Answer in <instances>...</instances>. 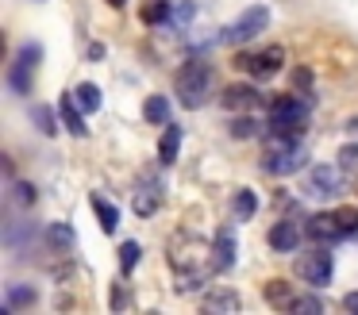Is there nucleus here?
<instances>
[{"label": "nucleus", "instance_id": "obj_18", "mask_svg": "<svg viewBox=\"0 0 358 315\" xmlns=\"http://www.w3.org/2000/svg\"><path fill=\"white\" fill-rule=\"evenodd\" d=\"M143 119H147V123H166V119H170V100H166V96H150L147 104H143Z\"/></svg>", "mask_w": 358, "mask_h": 315}, {"label": "nucleus", "instance_id": "obj_26", "mask_svg": "<svg viewBox=\"0 0 358 315\" xmlns=\"http://www.w3.org/2000/svg\"><path fill=\"white\" fill-rule=\"evenodd\" d=\"M31 119L39 123V131H43V135H58V127H55V115H50V108H39V104H35V108H31Z\"/></svg>", "mask_w": 358, "mask_h": 315}, {"label": "nucleus", "instance_id": "obj_17", "mask_svg": "<svg viewBox=\"0 0 358 315\" xmlns=\"http://www.w3.org/2000/svg\"><path fill=\"white\" fill-rule=\"evenodd\" d=\"M31 304H35V288H27V284H8V296H4V307H8V312L31 307Z\"/></svg>", "mask_w": 358, "mask_h": 315}, {"label": "nucleus", "instance_id": "obj_12", "mask_svg": "<svg viewBox=\"0 0 358 315\" xmlns=\"http://www.w3.org/2000/svg\"><path fill=\"white\" fill-rule=\"evenodd\" d=\"M212 265H216V273H227V269L235 265V235H231V227H224L216 235V254H212Z\"/></svg>", "mask_w": 358, "mask_h": 315}, {"label": "nucleus", "instance_id": "obj_5", "mask_svg": "<svg viewBox=\"0 0 358 315\" xmlns=\"http://www.w3.org/2000/svg\"><path fill=\"white\" fill-rule=\"evenodd\" d=\"M266 23H270V8L255 4V8H247L243 15H235V20L227 23L224 31H220V43H227V46H239V43H247V38L262 35V31H266Z\"/></svg>", "mask_w": 358, "mask_h": 315}, {"label": "nucleus", "instance_id": "obj_28", "mask_svg": "<svg viewBox=\"0 0 358 315\" xmlns=\"http://www.w3.org/2000/svg\"><path fill=\"white\" fill-rule=\"evenodd\" d=\"M289 312H296V315H304V312H324V300H316V296H301V300H293V307Z\"/></svg>", "mask_w": 358, "mask_h": 315}, {"label": "nucleus", "instance_id": "obj_9", "mask_svg": "<svg viewBox=\"0 0 358 315\" xmlns=\"http://www.w3.org/2000/svg\"><path fill=\"white\" fill-rule=\"evenodd\" d=\"M296 269H301L304 281L320 288V284H331V269L335 265H331V254H327V250H316V254H308V258H301V265H296Z\"/></svg>", "mask_w": 358, "mask_h": 315}, {"label": "nucleus", "instance_id": "obj_1", "mask_svg": "<svg viewBox=\"0 0 358 315\" xmlns=\"http://www.w3.org/2000/svg\"><path fill=\"white\" fill-rule=\"evenodd\" d=\"M304 161H308V146L293 135H273L262 154V169L270 177H293L304 169Z\"/></svg>", "mask_w": 358, "mask_h": 315}, {"label": "nucleus", "instance_id": "obj_27", "mask_svg": "<svg viewBox=\"0 0 358 315\" xmlns=\"http://www.w3.org/2000/svg\"><path fill=\"white\" fill-rule=\"evenodd\" d=\"M135 261H139V242H124V250H120V269H124V273H131Z\"/></svg>", "mask_w": 358, "mask_h": 315}, {"label": "nucleus", "instance_id": "obj_33", "mask_svg": "<svg viewBox=\"0 0 358 315\" xmlns=\"http://www.w3.org/2000/svg\"><path fill=\"white\" fill-rule=\"evenodd\" d=\"M293 81H296V85H301V89H304V85H312V73H304V69H301V73H296Z\"/></svg>", "mask_w": 358, "mask_h": 315}, {"label": "nucleus", "instance_id": "obj_30", "mask_svg": "<svg viewBox=\"0 0 358 315\" xmlns=\"http://www.w3.org/2000/svg\"><path fill=\"white\" fill-rule=\"evenodd\" d=\"M16 200H20L24 207H31V204H35V184H24V181H20V184H16Z\"/></svg>", "mask_w": 358, "mask_h": 315}, {"label": "nucleus", "instance_id": "obj_34", "mask_svg": "<svg viewBox=\"0 0 358 315\" xmlns=\"http://www.w3.org/2000/svg\"><path fill=\"white\" fill-rule=\"evenodd\" d=\"M108 4H112V8H124V4H127V0H108Z\"/></svg>", "mask_w": 358, "mask_h": 315}, {"label": "nucleus", "instance_id": "obj_14", "mask_svg": "<svg viewBox=\"0 0 358 315\" xmlns=\"http://www.w3.org/2000/svg\"><path fill=\"white\" fill-rule=\"evenodd\" d=\"M178 146H181V127L178 123H166V135H162V142H158V161H162V166L178 161Z\"/></svg>", "mask_w": 358, "mask_h": 315}, {"label": "nucleus", "instance_id": "obj_19", "mask_svg": "<svg viewBox=\"0 0 358 315\" xmlns=\"http://www.w3.org/2000/svg\"><path fill=\"white\" fill-rule=\"evenodd\" d=\"M73 100L81 104V112H96V108H101V89L85 81V85H78V89H73Z\"/></svg>", "mask_w": 358, "mask_h": 315}, {"label": "nucleus", "instance_id": "obj_11", "mask_svg": "<svg viewBox=\"0 0 358 315\" xmlns=\"http://www.w3.org/2000/svg\"><path fill=\"white\" fill-rule=\"evenodd\" d=\"M270 246H273L278 254H293L296 246H301V227H296V223H289V219L273 223V230H270Z\"/></svg>", "mask_w": 358, "mask_h": 315}, {"label": "nucleus", "instance_id": "obj_4", "mask_svg": "<svg viewBox=\"0 0 358 315\" xmlns=\"http://www.w3.org/2000/svg\"><path fill=\"white\" fill-rule=\"evenodd\" d=\"M347 189V166H312L308 177H304V192L312 200H331Z\"/></svg>", "mask_w": 358, "mask_h": 315}, {"label": "nucleus", "instance_id": "obj_15", "mask_svg": "<svg viewBox=\"0 0 358 315\" xmlns=\"http://www.w3.org/2000/svg\"><path fill=\"white\" fill-rule=\"evenodd\" d=\"M293 292H289V284L285 281H270V284H266V304H270V307H285V312H289V307H293Z\"/></svg>", "mask_w": 358, "mask_h": 315}, {"label": "nucleus", "instance_id": "obj_20", "mask_svg": "<svg viewBox=\"0 0 358 315\" xmlns=\"http://www.w3.org/2000/svg\"><path fill=\"white\" fill-rule=\"evenodd\" d=\"M93 212L101 215V227L112 235V230H116V223H120V212H116V207H112L104 196H93Z\"/></svg>", "mask_w": 358, "mask_h": 315}, {"label": "nucleus", "instance_id": "obj_21", "mask_svg": "<svg viewBox=\"0 0 358 315\" xmlns=\"http://www.w3.org/2000/svg\"><path fill=\"white\" fill-rule=\"evenodd\" d=\"M204 312H239V296L235 292H216L204 300Z\"/></svg>", "mask_w": 358, "mask_h": 315}, {"label": "nucleus", "instance_id": "obj_24", "mask_svg": "<svg viewBox=\"0 0 358 315\" xmlns=\"http://www.w3.org/2000/svg\"><path fill=\"white\" fill-rule=\"evenodd\" d=\"M131 207H135V215H155L158 212V196L155 192H135Z\"/></svg>", "mask_w": 358, "mask_h": 315}, {"label": "nucleus", "instance_id": "obj_3", "mask_svg": "<svg viewBox=\"0 0 358 315\" xmlns=\"http://www.w3.org/2000/svg\"><path fill=\"white\" fill-rule=\"evenodd\" d=\"M308 100H296V96H281L270 112V131L273 135H301L308 127Z\"/></svg>", "mask_w": 358, "mask_h": 315}, {"label": "nucleus", "instance_id": "obj_6", "mask_svg": "<svg viewBox=\"0 0 358 315\" xmlns=\"http://www.w3.org/2000/svg\"><path fill=\"white\" fill-rule=\"evenodd\" d=\"M281 66H285V50H281V46H266V50H258V54H247V58H239V69H247V73L258 77V81L273 77Z\"/></svg>", "mask_w": 358, "mask_h": 315}, {"label": "nucleus", "instance_id": "obj_16", "mask_svg": "<svg viewBox=\"0 0 358 315\" xmlns=\"http://www.w3.org/2000/svg\"><path fill=\"white\" fill-rule=\"evenodd\" d=\"M231 212H235V219H250V215L258 212V196L250 189H239L231 200Z\"/></svg>", "mask_w": 358, "mask_h": 315}, {"label": "nucleus", "instance_id": "obj_23", "mask_svg": "<svg viewBox=\"0 0 358 315\" xmlns=\"http://www.w3.org/2000/svg\"><path fill=\"white\" fill-rule=\"evenodd\" d=\"M335 223H339L343 238L358 235V207H339V212H335Z\"/></svg>", "mask_w": 358, "mask_h": 315}, {"label": "nucleus", "instance_id": "obj_7", "mask_svg": "<svg viewBox=\"0 0 358 315\" xmlns=\"http://www.w3.org/2000/svg\"><path fill=\"white\" fill-rule=\"evenodd\" d=\"M258 100H262V92H258L255 85H247V81L224 85V92H220V104H224L227 112H250Z\"/></svg>", "mask_w": 358, "mask_h": 315}, {"label": "nucleus", "instance_id": "obj_29", "mask_svg": "<svg viewBox=\"0 0 358 315\" xmlns=\"http://www.w3.org/2000/svg\"><path fill=\"white\" fill-rule=\"evenodd\" d=\"M339 161H343L347 169H358V142L343 146V150H339Z\"/></svg>", "mask_w": 358, "mask_h": 315}, {"label": "nucleus", "instance_id": "obj_8", "mask_svg": "<svg viewBox=\"0 0 358 315\" xmlns=\"http://www.w3.org/2000/svg\"><path fill=\"white\" fill-rule=\"evenodd\" d=\"M39 58H43V50L31 43V46H24V50H20L16 61H12L8 81H12V89H16V92H31V66H35Z\"/></svg>", "mask_w": 358, "mask_h": 315}, {"label": "nucleus", "instance_id": "obj_22", "mask_svg": "<svg viewBox=\"0 0 358 315\" xmlns=\"http://www.w3.org/2000/svg\"><path fill=\"white\" fill-rule=\"evenodd\" d=\"M162 20H170V4L166 0H147L143 4V23H162Z\"/></svg>", "mask_w": 358, "mask_h": 315}, {"label": "nucleus", "instance_id": "obj_25", "mask_svg": "<svg viewBox=\"0 0 358 315\" xmlns=\"http://www.w3.org/2000/svg\"><path fill=\"white\" fill-rule=\"evenodd\" d=\"M258 131H262V127H258L255 115H243V119H235V123H231V135H235V138H255Z\"/></svg>", "mask_w": 358, "mask_h": 315}, {"label": "nucleus", "instance_id": "obj_13", "mask_svg": "<svg viewBox=\"0 0 358 315\" xmlns=\"http://www.w3.org/2000/svg\"><path fill=\"white\" fill-rule=\"evenodd\" d=\"M58 115H62V123H66V131L70 135H85V119H81V104L73 100V92L70 96H62V104H58Z\"/></svg>", "mask_w": 358, "mask_h": 315}, {"label": "nucleus", "instance_id": "obj_32", "mask_svg": "<svg viewBox=\"0 0 358 315\" xmlns=\"http://www.w3.org/2000/svg\"><path fill=\"white\" fill-rule=\"evenodd\" d=\"M343 307H347V312H355V315H358V292H347V296H343Z\"/></svg>", "mask_w": 358, "mask_h": 315}, {"label": "nucleus", "instance_id": "obj_10", "mask_svg": "<svg viewBox=\"0 0 358 315\" xmlns=\"http://www.w3.org/2000/svg\"><path fill=\"white\" fill-rule=\"evenodd\" d=\"M304 235H308L312 242L327 246V242H335V238H343V230H339V223H335V212H331V215H327V212H320V215H312V219H308Z\"/></svg>", "mask_w": 358, "mask_h": 315}, {"label": "nucleus", "instance_id": "obj_2", "mask_svg": "<svg viewBox=\"0 0 358 315\" xmlns=\"http://www.w3.org/2000/svg\"><path fill=\"white\" fill-rule=\"evenodd\" d=\"M173 89H178V96L185 108H201L212 92V69L204 66V61H185L178 81H173Z\"/></svg>", "mask_w": 358, "mask_h": 315}, {"label": "nucleus", "instance_id": "obj_31", "mask_svg": "<svg viewBox=\"0 0 358 315\" xmlns=\"http://www.w3.org/2000/svg\"><path fill=\"white\" fill-rule=\"evenodd\" d=\"M50 242H58V246H73V230H70V227H50Z\"/></svg>", "mask_w": 358, "mask_h": 315}]
</instances>
